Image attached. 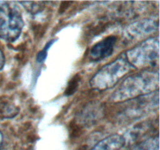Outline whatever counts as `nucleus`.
<instances>
[{
  "label": "nucleus",
  "mask_w": 160,
  "mask_h": 150,
  "mask_svg": "<svg viewBox=\"0 0 160 150\" xmlns=\"http://www.w3.org/2000/svg\"><path fill=\"white\" fill-rule=\"evenodd\" d=\"M128 150H159V134L148 136L131 145Z\"/></svg>",
  "instance_id": "8"
},
{
  "label": "nucleus",
  "mask_w": 160,
  "mask_h": 150,
  "mask_svg": "<svg viewBox=\"0 0 160 150\" xmlns=\"http://www.w3.org/2000/svg\"><path fill=\"white\" fill-rule=\"evenodd\" d=\"M159 29V21L152 18H144L128 25L123 31V38L127 42L140 40L153 34Z\"/></svg>",
  "instance_id": "5"
},
{
  "label": "nucleus",
  "mask_w": 160,
  "mask_h": 150,
  "mask_svg": "<svg viewBox=\"0 0 160 150\" xmlns=\"http://www.w3.org/2000/svg\"><path fill=\"white\" fill-rule=\"evenodd\" d=\"M54 42V41H51L50 42H48V43H47L46 46L45 47V48H43V50H42V51L38 53V55L37 56V61L38 62H43L44 60H45V59L46 58V55H47V50L49 48V47L51 46L52 43Z\"/></svg>",
  "instance_id": "11"
},
{
  "label": "nucleus",
  "mask_w": 160,
  "mask_h": 150,
  "mask_svg": "<svg viewBox=\"0 0 160 150\" xmlns=\"http://www.w3.org/2000/svg\"><path fill=\"white\" fill-rule=\"evenodd\" d=\"M134 68L123 55L98 70L91 78L89 85L95 90L106 91L117 85Z\"/></svg>",
  "instance_id": "2"
},
{
  "label": "nucleus",
  "mask_w": 160,
  "mask_h": 150,
  "mask_svg": "<svg viewBox=\"0 0 160 150\" xmlns=\"http://www.w3.org/2000/svg\"><path fill=\"white\" fill-rule=\"evenodd\" d=\"M20 3L24 6V8L28 12L34 14L42 11L45 6H44L45 2H21Z\"/></svg>",
  "instance_id": "9"
},
{
  "label": "nucleus",
  "mask_w": 160,
  "mask_h": 150,
  "mask_svg": "<svg viewBox=\"0 0 160 150\" xmlns=\"http://www.w3.org/2000/svg\"><path fill=\"white\" fill-rule=\"evenodd\" d=\"M159 71L142 70L139 73L125 78L110 95L109 101L112 103L126 102L159 92Z\"/></svg>",
  "instance_id": "1"
},
{
  "label": "nucleus",
  "mask_w": 160,
  "mask_h": 150,
  "mask_svg": "<svg viewBox=\"0 0 160 150\" xmlns=\"http://www.w3.org/2000/svg\"><path fill=\"white\" fill-rule=\"evenodd\" d=\"M2 142H3V136H2V132L0 131V147H1L2 145Z\"/></svg>",
  "instance_id": "14"
},
{
  "label": "nucleus",
  "mask_w": 160,
  "mask_h": 150,
  "mask_svg": "<svg viewBox=\"0 0 160 150\" xmlns=\"http://www.w3.org/2000/svg\"><path fill=\"white\" fill-rule=\"evenodd\" d=\"M24 26L21 10L14 2H0V38L13 42Z\"/></svg>",
  "instance_id": "4"
},
{
  "label": "nucleus",
  "mask_w": 160,
  "mask_h": 150,
  "mask_svg": "<svg viewBox=\"0 0 160 150\" xmlns=\"http://www.w3.org/2000/svg\"><path fill=\"white\" fill-rule=\"evenodd\" d=\"M5 65V56L2 50L0 49V70L3 68Z\"/></svg>",
  "instance_id": "12"
},
{
  "label": "nucleus",
  "mask_w": 160,
  "mask_h": 150,
  "mask_svg": "<svg viewBox=\"0 0 160 150\" xmlns=\"http://www.w3.org/2000/svg\"><path fill=\"white\" fill-rule=\"evenodd\" d=\"M124 145L123 136L114 134L100 140L90 150H120Z\"/></svg>",
  "instance_id": "7"
},
{
  "label": "nucleus",
  "mask_w": 160,
  "mask_h": 150,
  "mask_svg": "<svg viewBox=\"0 0 160 150\" xmlns=\"http://www.w3.org/2000/svg\"><path fill=\"white\" fill-rule=\"evenodd\" d=\"M138 131H135V133H138V134H136V135L134 136V137H138L139 135H141V128H139V129H138ZM146 132H147V131H145V128H142V135L144 136V134H145V133H146Z\"/></svg>",
  "instance_id": "13"
},
{
  "label": "nucleus",
  "mask_w": 160,
  "mask_h": 150,
  "mask_svg": "<svg viewBox=\"0 0 160 150\" xmlns=\"http://www.w3.org/2000/svg\"><path fill=\"white\" fill-rule=\"evenodd\" d=\"M117 41L116 36L110 35L95 44L89 52L90 60L97 62L109 57L113 52Z\"/></svg>",
  "instance_id": "6"
},
{
  "label": "nucleus",
  "mask_w": 160,
  "mask_h": 150,
  "mask_svg": "<svg viewBox=\"0 0 160 150\" xmlns=\"http://www.w3.org/2000/svg\"><path fill=\"white\" fill-rule=\"evenodd\" d=\"M123 55L134 69L146 70L155 66L159 56V37L148 38L127 50Z\"/></svg>",
  "instance_id": "3"
},
{
  "label": "nucleus",
  "mask_w": 160,
  "mask_h": 150,
  "mask_svg": "<svg viewBox=\"0 0 160 150\" xmlns=\"http://www.w3.org/2000/svg\"><path fill=\"white\" fill-rule=\"evenodd\" d=\"M78 79L77 78V77H75L72 81H70V82L69 83V85L67 87V90H66L65 95H72L73 92L76 91L77 87H78Z\"/></svg>",
  "instance_id": "10"
}]
</instances>
